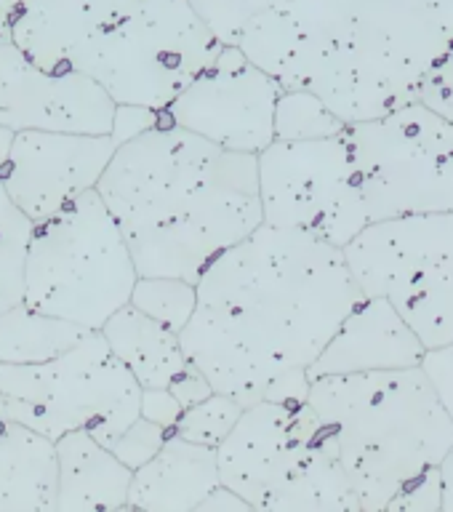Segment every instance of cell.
Wrapping results in <instances>:
<instances>
[{
	"label": "cell",
	"instance_id": "cell-5",
	"mask_svg": "<svg viewBox=\"0 0 453 512\" xmlns=\"http://www.w3.org/2000/svg\"><path fill=\"white\" fill-rule=\"evenodd\" d=\"M222 486L259 512H360L326 424L307 400H256L216 446Z\"/></svg>",
	"mask_w": 453,
	"mask_h": 512
},
{
	"label": "cell",
	"instance_id": "cell-1",
	"mask_svg": "<svg viewBox=\"0 0 453 512\" xmlns=\"http://www.w3.org/2000/svg\"><path fill=\"white\" fill-rule=\"evenodd\" d=\"M360 299L342 248L259 224L200 272L179 342L214 392L251 406L275 379L307 371Z\"/></svg>",
	"mask_w": 453,
	"mask_h": 512
},
{
	"label": "cell",
	"instance_id": "cell-7",
	"mask_svg": "<svg viewBox=\"0 0 453 512\" xmlns=\"http://www.w3.org/2000/svg\"><path fill=\"white\" fill-rule=\"evenodd\" d=\"M6 416L56 440L86 430L112 448L139 416L142 387L99 331L40 363H0Z\"/></svg>",
	"mask_w": 453,
	"mask_h": 512
},
{
	"label": "cell",
	"instance_id": "cell-38",
	"mask_svg": "<svg viewBox=\"0 0 453 512\" xmlns=\"http://www.w3.org/2000/svg\"><path fill=\"white\" fill-rule=\"evenodd\" d=\"M451 56H453V46H451Z\"/></svg>",
	"mask_w": 453,
	"mask_h": 512
},
{
	"label": "cell",
	"instance_id": "cell-18",
	"mask_svg": "<svg viewBox=\"0 0 453 512\" xmlns=\"http://www.w3.org/2000/svg\"><path fill=\"white\" fill-rule=\"evenodd\" d=\"M56 446V512L128 510L134 470L86 430L64 432Z\"/></svg>",
	"mask_w": 453,
	"mask_h": 512
},
{
	"label": "cell",
	"instance_id": "cell-32",
	"mask_svg": "<svg viewBox=\"0 0 453 512\" xmlns=\"http://www.w3.org/2000/svg\"><path fill=\"white\" fill-rule=\"evenodd\" d=\"M182 414V406L176 403L168 387H147L142 390V400H139V416L150 419V422L166 427L168 432L174 430L176 419Z\"/></svg>",
	"mask_w": 453,
	"mask_h": 512
},
{
	"label": "cell",
	"instance_id": "cell-33",
	"mask_svg": "<svg viewBox=\"0 0 453 512\" xmlns=\"http://www.w3.org/2000/svg\"><path fill=\"white\" fill-rule=\"evenodd\" d=\"M168 390H171V395H174L176 403H179L184 411V408L195 406V403H200L203 398H208V395L214 392V387H211V382L203 376V371H200L198 366H192L190 360H187V366L174 376V382L168 384Z\"/></svg>",
	"mask_w": 453,
	"mask_h": 512
},
{
	"label": "cell",
	"instance_id": "cell-36",
	"mask_svg": "<svg viewBox=\"0 0 453 512\" xmlns=\"http://www.w3.org/2000/svg\"><path fill=\"white\" fill-rule=\"evenodd\" d=\"M16 8H19V0H0V38H11Z\"/></svg>",
	"mask_w": 453,
	"mask_h": 512
},
{
	"label": "cell",
	"instance_id": "cell-13",
	"mask_svg": "<svg viewBox=\"0 0 453 512\" xmlns=\"http://www.w3.org/2000/svg\"><path fill=\"white\" fill-rule=\"evenodd\" d=\"M115 150L112 134L16 131L0 184L32 222H40L83 192L96 190Z\"/></svg>",
	"mask_w": 453,
	"mask_h": 512
},
{
	"label": "cell",
	"instance_id": "cell-35",
	"mask_svg": "<svg viewBox=\"0 0 453 512\" xmlns=\"http://www.w3.org/2000/svg\"><path fill=\"white\" fill-rule=\"evenodd\" d=\"M440 491H443V512H453V448L440 462Z\"/></svg>",
	"mask_w": 453,
	"mask_h": 512
},
{
	"label": "cell",
	"instance_id": "cell-20",
	"mask_svg": "<svg viewBox=\"0 0 453 512\" xmlns=\"http://www.w3.org/2000/svg\"><path fill=\"white\" fill-rule=\"evenodd\" d=\"M99 334L104 336L112 355L123 360V366L134 374L142 390L168 387L187 366V355L174 328L144 315L131 302L112 312L99 328Z\"/></svg>",
	"mask_w": 453,
	"mask_h": 512
},
{
	"label": "cell",
	"instance_id": "cell-31",
	"mask_svg": "<svg viewBox=\"0 0 453 512\" xmlns=\"http://www.w3.org/2000/svg\"><path fill=\"white\" fill-rule=\"evenodd\" d=\"M163 120V112L150 110V107H136V104H115V118H112L110 134L118 144L134 139L147 128L158 126Z\"/></svg>",
	"mask_w": 453,
	"mask_h": 512
},
{
	"label": "cell",
	"instance_id": "cell-24",
	"mask_svg": "<svg viewBox=\"0 0 453 512\" xmlns=\"http://www.w3.org/2000/svg\"><path fill=\"white\" fill-rule=\"evenodd\" d=\"M128 302L179 334L195 312V283L166 275H139Z\"/></svg>",
	"mask_w": 453,
	"mask_h": 512
},
{
	"label": "cell",
	"instance_id": "cell-2",
	"mask_svg": "<svg viewBox=\"0 0 453 512\" xmlns=\"http://www.w3.org/2000/svg\"><path fill=\"white\" fill-rule=\"evenodd\" d=\"M451 46L453 0H254L238 40L259 70L344 123L414 102Z\"/></svg>",
	"mask_w": 453,
	"mask_h": 512
},
{
	"label": "cell",
	"instance_id": "cell-14",
	"mask_svg": "<svg viewBox=\"0 0 453 512\" xmlns=\"http://www.w3.org/2000/svg\"><path fill=\"white\" fill-rule=\"evenodd\" d=\"M115 102L80 70H46L0 38V126L11 131L110 134Z\"/></svg>",
	"mask_w": 453,
	"mask_h": 512
},
{
	"label": "cell",
	"instance_id": "cell-21",
	"mask_svg": "<svg viewBox=\"0 0 453 512\" xmlns=\"http://www.w3.org/2000/svg\"><path fill=\"white\" fill-rule=\"evenodd\" d=\"M88 328L16 304L0 312V363H40L78 344Z\"/></svg>",
	"mask_w": 453,
	"mask_h": 512
},
{
	"label": "cell",
	"instance_id": "cell-28",
	"mask_svg": "<svg viewBox=\"0 0 453 512\" xmlns=\"http://www.w3.org/2000/svg\"><path fill=\"white\" fill-rule=\"evenodd\" d=\"M422 107L453 123V56L446 54L432 67L416 88V99Z\"/></svg>",
	"mask_w": 453,
	"mask_h": 512
},
{
	"label": "cell",
	"instance_id": "cell-37",
	"mask_svg": "<svg viewBox=\"0 0 453 512\" xmlns=\"http://www.w3.org/2000/svg\"><path fill=\"white\" fill-rule=\"evenodd\" d=\"M14 134L16 131H11V128L0 126V171L6 166L8 152H11V144H14Z\"/></svg>",
	"mask_w": 453,
	"mask_h": 512
},
{
	"label": "cell",
	"instance_id": "cell-12",
	"mask_svg": "<svg viewBox=\"0 0 453 512\" xmlns=\"http://www.w3.org/2000/svg\"><path fill=\"white\" fill-rule=\"evenodd\" d=\"M278 80L259 70L238 46H224L182 94L163 110V120L224 150L262 152L275 139Z\"/></svg>",
	"mask_w": 453,
	"mask_h": 512
},
{
	"label": "cell",
	"instance_id": "cell-30",
	"mask_svg": "<svg viewBox=\"0 0 453 512\" xmlns=\"http://www.w3.org/2000/svg\"><path fill=\"white\" fill-rule=\"evenodd\" d=\"M424 374L430 376L432 387L438 390L443 406L453 422V342L443 347H432L422 358Z\"/></svg>",
	"mask_w": 453,
	"mask_h": 512
},
{
	"label": "cell",
	"instance_id": "cell-27",
	"mask_svg": "<svg viewBox=\"0 0 453 512\" xmlns=\"http://www.w3.org/2000/svg\"><path fill=\"white\" fill-rule=\"evenodd\" d=\"M166 438V427H160V424L150 422V419H144V416H136L134 422L120 432V438L112 443V454L118 456L126 467L136 470V467H142L144 462H150Z\"/></svg>",
	"mask_w": 453,
	"mask_h": 512
},
{
	"label": "cell",
	"instance_id": "cell-29",
	"mask_svg": "<svg viewBox=\"0 0 453 512\" xmlns=\"http://www.w3.org/2000/svg\"><path fill=\"white\" fill-rule=\"evenodd\" d=\"M443 510V491H440V467L411 483L390 502L387 512H438Z\"/></svg>",
	"mask_w": 453,
	"mask_h": 512
},
{
	"label": "cell",
	"instance_id": "cell-34",
	"mask_svg": "<svg viewBox=\"0 0 453 512\" xmlns=\"http://www.w3.org/2000/svg\"><path fill=\"white\" fill-rule=\"evenodd\" d=\"M238 510L254 512L251 510V504H248L243 496H238L232 488L222 486V483H219V486H216L214 491H211V494L198 504V512H238Z\"/></svg>",
	"mask_w": 453,
	"mask_h": 512
},
{
	"label": "cell",
	"instance_id": "cell-23",
	"mask_svg": "<svg viewBox=\"0 0 453 512\" xmlns=\"http://www.w3.org/2000/svg\"><path fill=\"white\" fill-rule=\"evenodd\" d=\"M272 128H275V139L304 142V139H326V136L342 134L347 123L307 88H283L275 102Z\"/></svg>",
	"mask_w": 453,
	"mask_h": 512
},
{
	"label": "cell",
	"instance_id": "cell-3",
	"mask_svg": "<svg viewBox=\"0 0 453 512\" xmlns=\"http://www.w3.org/2000/svg\"><path fill=\"white\" fill-rule=\"evenodd\" d=\"M96 192L139 275L195 283L262 224L254 152L224 150L166 120L118 144Z\"/></svg>",
	"mask_w": 453,
	"mask_h": 512
},
{
	"label": "cell",
	"instance_id": "cell-6",
	"mask_svg": "<svg viewBox=\"0 0 453 512\" xmlns=\"http://www.w3.org/2000/svg\"><path fill=\"white\" fill-rule=\"evenodd\" d=\"M139 272L123 232L88 190L32 224L24 262V304L99 331L131 299Z\"/></svg>",
	"mask_w": 453,
	"mask_h": 512
},
{
	"label": "cell",
	"instance_id": "cell-25",
	"mask_svg": "<svg viewBox=\"0 0 453 512\" xmlns=\"http://www.w3.org/2000/svg\"><path fill=\"white\" fill-rule=\"evenodd\" d=\"M243 408L246 406H240L238 400L230 398V395L211 392L208 398H203L195 406L184 408L171 432H176L184 440L200 443V446L216 448L227 438V432L235 427Z\"/></svg>",
	"mask_w": 453,
	"mask_h": 512
},
{
	"label": "cell",
	"instance_id": "cell-15",
	"mask_svg": "<svg viewBox=\"0 0 453 512\" xmlns=\"http://www.w3.org/2000/svg\"><path fill=\"white\" fill-rule=\"evenodd\" d=\"M158 0H19L11 40L30 62L70 70V59L102 30Z\"/></svg>",
	"mask_w": 453,
	"mask_h": 512
},
{
	"label": "cell",
	"instance_id": "cell-16",
	"mask_svg": "<svg viewBox=\"0 0 453 512\" xmlns=\"http://www.w3.org/2000/svg\"><path fill=\"white\" fill-rule=\"evenodd\" d=\"M424 352L419 336L387 299L363 296L307 368V376L318 379L328 374L422 366Z\"/></svg>",
	"mask_w": 453,
	"mask_h": 512
},
{
	"label": "cell",
	"instance_id": "cell-22",
	"mask_svg": "<svg viewBox=\"0 0 453 512\" xmlns=\"http://www.w3.org/2000/svg\"><path fill=\"white\" fill-rule=\"evenodd\" d=\"M32 224L0 184V312L24 302V262Z\"/></svg>",
	"mask_w": 453,
	"mask_h": 512
},
{
	"label": "cell",
	"instance_id": "cell-26",
	"mask_svg": "<svg viewBox=\"0 0 453 512\" xmlns=\"http://www.w3.org/2000/svg\"><path fill=\"white\" fill-rule=\"evenodd\" d=\"M192 11L206 22L222 46H238L248 16L254 14V0H187Z\"/></svg>",
	"mask_w": 453,
	"mask_h": 512
},
{
	"label": "cell",
	"instance_id": "cell-9",
	"mask_svg": "<svg viewBox=\"0 0 453 512\" xmlns=\"http://www.w3.org/2000/svg\"><path fill=\"white\" fill-rule=\"evenodd\" d=\"M342 251L360 294L387 299L424 350L453 342V214L368 222Z\"/></svg>",
	"mask_w": 453,
	"mask_h": 512
},
{
	"label": "cell",
	"instance_id": "cell-19",
	"mask_svg": "<svg viewBox=\"0 0 453 512\" xmlns=\"http://www.w3.org/2000/svg\"><path fill=\"white\" fill-rule=\"evenodd\" d=\"M56 446L27 424L0 419V512H56Z\"/></svg>",
	"mask_w": 453,
	"mask_h": 512
},
{
	"label": "cell",
	"instance_id": "cell-11",
	"mask_svg": "<svg viewBox=\"0 0 453 512\" xmlns=\"http://www.w3.org/2000/svg\"><path fill=\"white\" fill-rule=\"evenodd\" d=\"M262 224L310 232L344 248L368 224L347 136L283 142L256 152Z\"/></svg>",
	"mask_w": 453,
	"mask_h": 512
},
{
	"label": "cell",
	"instance_id": "cell-4",
	"mask_svg": "<svg viewBox=\"0 0 453 512\" xmlns=\"http://www.w3.org/2000/svg\"><path fill=\"white\" fill-rule=\"evenodd\" d=\"M307 403L331 432L363 512H387L453 448L451 416L422 366L318 376Z\"/></svg>",
	"mask_w": 453,
	"mask_h": 512
},
{
	"label": "cell",
	"instance_id": "cell-17",
	"mask_svg": "<svg viewBox=\"0 0 453 512\" xmlns=\"http://www.w3.org/2000/svg\"><path fill=\"white\" fill-rule=\"evenodd\" d=\"M216 448L168 432L150 462L136 467L128 486V507L150 512H192L219 486Z\"/></svg>",
	"mask_w": 453,
	"mask_h": 512
},
{
	"label": "cell",
	"instance_id": "cell-10",
	"mask_svg": "<svg viewBox=\"0 0 453 512\" xmlns=\"http://www.w3.org/2000/svg\"><path fill=\"white\" fill-rule=\"evenodd\" d=\"M368 222L453 214V123L419 102L344 128Z\"/></svg>",
	"mask_w": 453,
	"mask_h": 512
},
{
	"label": "cell",
	"instance_id": "cell-8",
	"mask_svg": "<svg viewBox=\"0 0 453 512\" xmlns=\"http://www.w3.org/2000/svg\"><path fill=\"white\" fill-rule=\"evenodd\" d=\"M222 48L187 0H158L94 35L70 70L94 78L115 104L163 112Z\"/></svg>",
	"mask_w": 453,
	"mask_h": 512
}]
</instances>
